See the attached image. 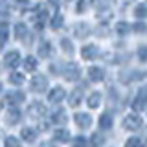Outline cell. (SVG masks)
I'll return each instance as SVG.
<instances>
[{"mask_svg": "<svg viewBox=\"0 0 147 147\" xmlns=\"http://www.w3.org/2000/svg\"><path fill=\"white\" fill-rule=\"evenodd\" d=\"M99 144H101V136H99V134H94V136H92V145L98 147Z\"/></svg>", "mask_w": 147, "mask_h": 147, "instance_id": "cell-17", "label": "cell"}, {"mask_svg": "<svg viewBox=\"0 0 147 147\" xmlns=\"http://www.w3.org/2000/svg\"><path fill=\"white\" fill-rule=\"evenodd\" d=\"M63 96H64V92H63L61 88H55L52 94H50V99H52L53 103H57V101H61V99H63Z\"/></svg>", "mask_w": 147, "mask_h": 147, "instance_id": "cell-3", "label": "cell"}, {"mask_svg": "<svg viewBox=\"0 0 147 147\" xmlns=\"http://www.w3.org/2000/svg\"><path fill=\"white\" fill-rule=\"evenodd\" d=\"M48 52H50V46L48 44H42V46H40V55H48Z\"/></svg>", "mask_w": 147, "mask_h": 147, "instance_id": "cell-19", "label": "cell"}, {"mask_svg": "<svg viewBox=\"0 0 147 147\" xmlns=\"http://www.w3.org/2000/svg\"><path fill=\"white\" fill-rule=\"evenodd\" d=\"M22 136H24L26 140H33V138H35V132L30 131V129H24V131H22Z\"/></svg>", "mask_w": 147, "mask_h": 147, "instance_id": "cell-12", "label": "cell"}, {"mask_svg": "<svg viewBox=\"0 0 147 147\" xmlns=\"http://www.w3.org/2000/svg\"><path fill=\"white\" fill-rule=\"evenodd\" d=\"M85 144H86L85 138H77V140L74 142V145H76V147H85Z\"/></svg>", "mask_w": 147, "mask_h": 147, "instance_id": "cell-18", "label": "cell"}, {"mask_svg": "<svg viewBox=\"0 0 147 147\" xmlns=\"http://www.w3.org/2000/svg\"><path fill=\"white\" fill-rule=\"evenodd\" d=\"M88 74H90V77H94V79H99V77L103 76V72H101L99 68H90Z\"/></svg>", "mask_w": 147, "mask_h": 147, "instance_id": "cell-9", "label": "cell"}, {"mask_svg": "<svg viewBox=\"0 0 147 147\" xmlns=\"http://www.w3.org/2000/svg\"><path fill=\"white\" fill-rule=\"evenodd\" d=\"M83 52H85V57L86 59H90V57H96V48H94V46H90V48H88V46H86V48L85 50H83Z\"/></svg>", "mask_w": 147, "mask_h": 147, "instance_id": "cell-8", "label": "cell"}, {"mask_svg": "<svg viewBox=\"0 0 147 147\" xmlns=\"http://www.w3.org/2000/svg\"><path fill=\"white\" fill-rule=\"evenodd\" d=\"M127 147H144V145H142L140 140H136V138H131V140L127 142Z\"/></svg>", "mask_w": 147, "mask_h": 147, "instance_id": "cell-11", "label": "cell"}, {"mask_svg": "<svg viewBox=\"0 0 147 147\" xmlns=\"http://www.w3.org/2000/svg\"><path fill=\"white\" fill-rule=\"evenodd\" d=\"M55 138H57V140H68V132L66 131H63V132L59 131L57 134H55Z\"/></svg>", "mask_w": 147, "mask_h": 147, "instance_id": "cell-15", "label": "cell"}, {"mask_svg": "<svg viewBox=\"0 0 147 147\" xmlns=\"http://www.w3.org/2000/svg\"><path fill=\"white\" fill-rule=\"evenodd\" d=\"M125 30H127L125 26H118V31H121V33H125Z\"/></svg>", "mask_w": 147, "mask_h": 147, "instance_id": "cell-23", "label": "cell"}, {"mask_svg": "<svg viewBox=\"0 0 147 147\" xmlns=\"http://www.w3.org/2000/svg\"><path fill=\"white\" fill-rule=\"evenodd\" d=\"M140 125H142V121H140V118H138V116H129L125 119V127L127 129H138Z\"/></svg>", "mask_w": 147, "mask_h": 147, "instance_id": "cell-1", "label": "cell"}, {"mask_svg": "<svg viewBox=\"0 0 147 147\" xmlns=\"http://www.w3.org/2000/svg\"><path fill=\"white\" fill-rule=\"evenodd\" d=\"M24 31H26V30H24V26H18L17 30H15V33H17V35H22Z\"/></svg>", "mask_w": 147, "mask_h": 147, "instance_id": "cell-22", "label": "cell"}, {"mask_svg": "<svg viewBox=\"0 0 147 147\" xmlns=\"http://www.w3.org/2000/svg\"><path fill=\"white\" fill-rule=\"evenodd\" d=\"M136 13H138V15H140V17H144L147 11H145V7H144V6H140V7H138V11H136Z\"/></svg>", "mask_w": 147, "mask_h": 147, "instance_id": "cell-20", "label": "cell"}, {"mask_svg": "<svg viewBox=\"0 0 147 147\" xmlns=\"http://www.w3.org/2000/svg\"><path fill=\"white\" fill-rule=\"evenodd\" d=\"M11 81H13V83H17V85H20L22 76H20V74H13V76H11Z\"/></svg>", "mask_w": 147, "mask_h": 147, "instance_id": "cell-16", "label": "cell"}, {"mask_svg": "<svg viewBox=\"0 0 147 147\" xmlns=\"http://www.w3.org/2000/svg\"><path fill=\"white\" fill-rule=\"evenodd\" d=\"M110 123H112V119H110L109 114L101 118V127H103V129H109V127H110Z\"/></svg>", "mask_w": 147, "mask_h": 147, "instance_id": "cell-10", "label": "cell"}, {"mask_svg": "<svg viewBox=\"0 0 147 147\" xmlns=\"http://www.w3.org/2000/svg\"><path fill=\"white\" fill-rule=\"evenodd\" d=\"M35 66H37V61H35V59H31V57H28L26 59V70H35Z\"/></svg>", "mask_w": 147, "mask_h": 147, "instance_id": "cell-6", "label": "cell"}, {"mask_svg": "<svg viewBox=\"0 0 147 147\" xmlns=\"http://www.w3.org/2000/svg\"><path fill=\"white\" fill-rule=\"evenodd\" d=\"M77 76H79V72H77V68H76V66H70V70L66 72V77H68V79H76Z\"/></svg>", "mask_w": 147, "mask_h": 147, "instance_id": "cell-7", "label": "cell"}, {"mask_svg": "<svg viewBox=\"0 0 147 147\" xmlns=\"http://www.w3.org/2000/svg\"><path fill=\"white\" fill-rule=\"evenodd\" d=\"M76 119L79 121V125H81V127H86V125L90 123V116H86V114H77Z\"/></svg>", "mask_w": 147, "mask_h": 147, "instance_id": "cell-4", "label": "cell"}, {"mask_svg": "<svg viewBox=\"0 0 147 147\" xmlns=\"http://www.w3.org/2000/svg\"><path fill=\"white\" fill-rule=\"evenodd\" d=\"M6 147H20V144L15 140V138H7V142H6Z\"/></svg>", "mask_w": 147, "mask_h": 147, "instance_id": "cell-14", "label": "cell"}, {"mask_svg": "<svg viewBox=\"0 0 147 147\" xmlns=\"http://www.w3.org/2000/svg\"><path fill=\"white\" fill-rule=\"evenodd\" d=\"M88 105H90V107H98V105H99V96L94 94V96H92V99H88Z\"/></svg>", "mask_w": 147, "mask_h": 147, "instance_id": "cell-13", "label": "cell"}, {"mask_svg": "<svg viewBox=\"0 0 147 147\" xmlns=\"http://www.w3.org/2000/svg\"><path fill=\"white\" fill-rule=\"evenodd\" d=\"M18 61H20V57H18V53H17V52L7 53V57H6V64H9V66H17Z\"/></svg>", "mask_w": 147, "mask_h": 147, "instance_id": "cell-2", "label": "cell"}, {"mask_svg": "<svg viewBox=\"0 0 147 147\" xmlns=\"http://www.w3.org/2000/svg\"><path fill=\"white\" fill-rule=\"evenodd\" d=\"M0 88H2V85H0Z\"/></svg>", "mask_w": 147, "mask_h": 147, "instance_id": "cell-24", "label": "cell"}, {"mask_svg": "<svg viewBox=\"0 0 147 147\" xmlns=\"http://www.w3.org/2000/svg\"><path fill=\"white\" fill-rule=\"evenodd\" d=\"M140 57L142 59H147V48H142L140 50Z\"/></svg>", "mask_w": 147, "mask_h": 147, "instance_id": "cell-21", "label": "cell"}, {"mask_svg": "<svg viewBox=\"0 0 147 147\" xmlns=\"http://www.w3.org/2000/svg\"><path fill=\"white\" fill-rule=\"evenodd\" d=\"M44 88V77H35L33 79V90H42Z\"/></svg>", "mask_w": 147, "mask_h": 147, "instance_id": "cell-5", "label": "cell"}]
</instances>
